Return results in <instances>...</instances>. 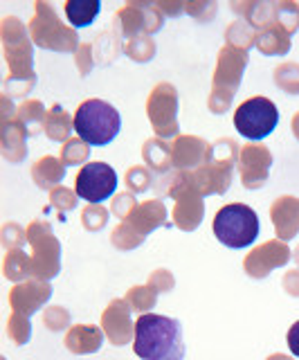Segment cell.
I'll return each mask as SVG.
<instances>
[{"label": "cell", "mask_w": 299, "mask_h": 360, "mask_svg": "<svg viewBox=\"0 0 299 360\" xmlns=\"http://www.w3.org/2000/svg\"><path fill=\"white\" fill-rule=\"evenodd\" d=\"M288 349L295 358H299V320L288 329Z\"/></svg>", "instance_id": "cell-51"}, {"label": "cell", "mask_w": 299, "mask_h": 360, "mask_svg": "<svg viewBox=\"0 0 299 360\" xmlns=\"http://www.w3.org/2000/svg\"><path fill=\"white\" fill-rule=\"evenodd\" d=\"M50 205L59 212H72L77 205H79V196H77L74 189L59 185L50 191Z\"/></svg>", "instance_id": "cell-43"}, {"label": "cell", "mask_w": 299, "mask_h": 360, "mask_svg": "<svg viewBox=\"0 0 299 360\" xmlns=\"http://www.w3.org/2000/svg\"><path fill=\"white\" fill-rule=\"evenodd\" d=\"M178 90L171 84L162 82L151 90V95L147 99V115L153 131H156V138L162 140H175L178 138L180 124H178Z\"/></svg>", "instance_id": "cell-9"}, {"label": "cell", "mask_w": 299, "mask_h": 360, "mask_svg": "<svg viewBox=\"0 0 299 360\" xmlns=\"http://www.w3.org/2000/svg\"><path fill=\"white\" fill-rule=\"evenodd\" d=\"M274 25L281 27L288 37L299 30V5L293 0H279L274 9Z\"/></svg>", "instance_id": "cell-36"}, {"label": "cell", "mask_w": 299, "mask_h": 360, "mask_svg": "<svg viewBox=\"0 0 299 360\" xmlns=\"http://www.w3.org/2000/svg\"><path fill=\"white\" fill-rule=\"evenodd\" d=\"M124 54L135 63H149L156 56V41L149 34H142V37H135L124 43Z\"/></svg>", "instance_id": "cell-35"}, {"label": "cell", "mask_w": 299, "mask_h": 360, "mask_svg": "<svg viewBox=\"0 0 299 360\" xmlns=\"http://www.w3.org/2000/svg\"><path fill=\"white\" fill-rule=\"evenodd\" d=\"M140 205L135 194H131V191H121V194H115V198L110 200V214L117 217L119 221H126L133 210Z\"/></svg>", "instance_id": "cell-46"}, {"label": "cell", "mask_w": 299, "mask_h": 360, "mask_svg": "<svg viewBox=\"0 0 299 360\" xmlns=\"http://www.w3.org/2000/svg\"><path fill=\"white\" fill-rule=\"evenodd\" d=\"M156 7H158L167 18H173V16L185 14V3H182V0H171V3H167V0H158Z\"/></svg>", "instance_id": "cell-50"}, {"label": "cell", "mask_w": 299, "mask_h": 360, "mask_svg": "<svg viewBox=\"0 0 299 360\" xmlns=\"http://www.w3.org/2000/svg\"><path fill=\"white\" fill-rule=\"evenodd\" d=\"M124 300L128 302V307L133 309V313L138 315H147L153 311L158 302V292L153 290L151 286H133L128 288V292L124 295Z\"/></svg>", "instance_id": "cell-34"}, {"label": "cell", "mask_w": 299, "mask_h": 360, "mask_svg": "<svg viewBox=\"0 0 299 360\" xmlns=\"http://www.w3.org/2000/svg\"><path fill=\"white\" fill-rule=\"evenodd\" d=\"M117 189V172L106 162H88L77 174L74 191L88 205H102Z\"/></svg>", "instance_id": "cell-10"}, {"label": "cell", "mask_w": 299, "mask_h": 360, "mask_svg": "<svg viewBox=\"0 0 299 360\" xmlns=\"http://www.w3.org/2000/svg\"><path fill=\"white\" fill-rule=\"evenodd\" d=\"M291 259H293V250L288 248L286 241L270 239L246 255V259H243V270H246V275L252 279H265L272 270L284 268Z\"/></svg>", "instance_id": "cell-11"}, {"label": "cell", "mask_w": 299, "mask_h": 360, "mask_svg": "<svg viewBox=\"0 0 299 360\" xmlns=\"http://www.w3.org/2000/svg\"><path fill=\"white\" fill-rule=\"evenodd\" d=\"M65 178V165L61 158L54 155H43L39 162L32 167V180L39 189L52 191L54 187H59V183Z\"/></svg>", "instance_id": "cell-24"}, {"label": "cell", "mask_w": 299, "mask_h": 360, "mask_svg": "<svg viewBox=\"0 0 299 360\" xmlns=\"http://www.w3.org/2000/svg\"><path fill=\"white\" fill-rule=\"evenodd\" d=\"M27 241L32 245V277L50 281L61 273V243L50 223L32 221L27 225Z\"/></svg>", "instance_id": "cell-6"}, {"label": "cell", "mask_w": 299, "mask_h": 360, "mask_svg": "<svg viewBox=\"0 0 299 360\" xmlns=\"http://www.w3.org/2000/svg\"><path fill=\"white\" fill-rule=\"evenodd\" d=\"M277 124H279V110L268 97H250L234 110V127L239 135L252 142L268 138Z\"/></svg>", "instance_id": "cell-7"}, {"label": "cell", "mask_w": 299, "mask_h": 360, "mask_svg": "<svg viewBox=\"0 0 299 360\" xmlns=\"http://www.w3.org/2000/svg\"><path fill=\"white\" fill-rule=\"evenodd\" d=\"M27 241V230L20 228L18 223H5L3 225V248L7 252L12 250H23V245Z\"/></svg>", "instance_id": "cell-44"}, {"label": "cell", "mask_w": 299, "mask_h": 360, "mask_svg": "<svg viewBox=\"0 0 299 360\" xmlns=\"http://www.w3.org/2000/svg\"><path fill=\"white\" fill-rule=\"evenodd\" d=\"M72 131H74V117H70L61 104H54L52 108H48V120H46L43 133H46L52 142L65 144L68 140H72Z\"/></svg>", "instance_id": "cell-26"}, {"label": "cell", "mask_w": 299, "mask_h": 360, "mask_svg": "<svg viewBox=\"0 0 299 360\" xmlns=\"http://www.w3.org/2000/svg\"><path fill=\"white\" fill-rule=\"evenodd\" d=\"M91 144H86L81 138H72L61 146V160L65 167H79L88 165L91 160Z\"/></svg>", "instance_id": "cell-38"}, {"label": "cell", "mask_w": 299, "mask_h": 360, "mask_svg": "<svg viewBox=\"0 0 299 360\" xmlns=\"http://www.w3.org/2000/svg\"><path fill=\"white\" fill-rule=\"evenodd\" d=\"M291 48H293V39L277 25L261 30L257 37V50L265 56H284L291 52Z\"/></svg>", "instance_id": "cell-27"}, {"label": "cell", "mask_w": 299, "mask_h": 360, "mask_svg": "<svg viewBox=\"0 0 299 360\" xmlns=\"http://www.w3.org/2000/svg\"><path fill=\"white\" fill-rule=\"evenodd\" d=\"M16 106H14V99L3 93V122H9L16 117Z\"/></svg>", "instance_id": "cell-52"}, {"label": "cell", "mask_w": 299, "mask_h": 360, "mask_svg": "<svg viewBox=\"0 0 299 360\" xmlns=\"http://www.w3.org/2000/svg\"><path fill=\"white\" fill-rule=\"evenodd\" d=\"M133 352L140 360H182L185 340L180 322L158 313L140 315L135 320Z\"/></svg>", "instance_id": "cell-1"}, {"label": "cell", "mask_w": 299, "mask_h": 360, "mask_svg": "<svg viewBox=\"0 0 299 360\" xmlns=\"http://www.w3.org/2000/svg\"><path fill=\"white\" fill-rule=\"evenodd\" d=\"M3 275L14 284H23V281L32 279V255H27L25 250L7 252L3 262Z\"/></svg>", "instance_id": "cell-32"}, {"label": "cell", "mask_w": 299, "mask_h": 360, "mask_svg": "<svg viewBox=\"0 0 299 360\" xmlns=\"http://www.w3.org/2000/svg\"><path fill=\"white\" fill-rule=\"evenodd\" d=\"M167 214L169 212L162 198H151V200L140 202L126 219V223H131L140 234L149 236L153 230H158L160 225H167Z\"/></svg>", "instance_id": "cell-19"}, {"label": "cell", "mask_w": 299, "mask_h": 360, "mask_svg": "<svg viewBox=\"0 0 299 360\" xmlns=\"http://www.w3.org/2000/svg\"><path fill=\"white\" fill-rule=\"evenodd\" d=\"M102 329L106 340L113 347H124L135 340V322H133V309L124 297L113 300L102 313Z\"/></svg>", "instance_id": "cell-13"}, {"label": "cell", "mask_w": 299, "mask_h": 360, "mask_svg": "<svg viewBox=\"0 0 299 360\" xmlns=\"http://www.w3.org/2000/svg\"><path fill=\"white\" fill-rule=\"evenodd\" d=\"M257 37H259L257 30L248 25L243 18H237L234 22H230L225 30V45L237 48L241 52H250L252 48H257Z\"/></svg>", "instance_id": "cell-31"}, {"label": "cell", "mask_w": 299, "mask_h": 360, "mask_svg": "<svg viewBox=\"0 0 299 360\" xmlns=\"http://www.w3.org/2000/svg\"><path fill=\"white\" fill-rule=\"evenodd\" d=\"M110 219V210H106L104 205H88L81 212V225L88 232H99L106 228V223Z\"/></svg>", "instance_id": "cell-42"}, {"label": "cell", "mask_w": 299, "mask_h": 360, "mask_svg": "<svg viewBox=\"0 0 299 360\" xmlns=\"http://www.w3.org/2000/svg\"><path fill=\"white\" fill-rule=\"evenodd\" d=\"M291 127H293V135L299 140V112H295V117H293V124H291Z\"/></svg>", "instance_id": "cell-53"}, {"label": "cell", "mask_w": 299, "mask_h": 360, "mask_svg": "<svg viewBox=\"0 0 299 360\" xmlns=\"http://www.w3.org/2000/svg\"><path fill=\"white\" fill-rule=\"evenodd\" d=\"M70 311L65 307H57V304H52V307H46L43 309V324H46V329L52 331V333H61L65 329H70Z\"/></svg>", "instance_id": "cell-40"}, {"label": "cell", "mask_w": 299, "mask_h": 360, "mask_svg": "<svg viewBox=\"0 0 299 360\" xmlns=\"http://www.w3.org/2000/svg\"><path fill=\"white\" fill-rule=\"evenodd\" d=\"M270 219L274 225V234L279 241H293L299 234V198L281 196L272 202Z\"/></svg>", "instance_id": "cell-16"}, {"label": "cell", "mask_w": 299, "mask_h": 360, "mask_svg": "<svg viewBox=\"0 0 299 360\" xmlns=\"http://www.w3.org/2000/svg\"><path fill=\"white\" fill-rule=\"evenodd\" d=\"M32 43L52 52H77L79 50V34L74 27L65 25L59 18V11L48 0H39L34 5V16L29 20Z\"/></svg>", "instance_id": "cell-3"}, {"label": "cell", "mask_w": 299, "mask_h": 360, "mask_svg": "<svg viewBox=\"0 0 299 360\" xmlns=\"http://www.w3.org/2000/svg\"><path fill=\"white\" fill-rule=\"evenodd\" d=\"M281 286L291 297H299V268L288 270V273L281 277Z\"/></svg>", "instance_id": "cell-49"}, {"label": "cell", "mask_w": 299, "mask_h": 360, "mask_svg": "<svg viewBox=\"0 0 299 360\" xmlns=\"http://www.w3.org/2000/svg\"><path fill=\"white\" fill-rule=\"evenodd\" d=\"M246 68H248V52H241L237 48L225 45V48L218 52V59H216V70L212 77V90L237 95Z\"/></svg>", "instance_id": "cell-14"}, {"label": "cell", "mask_w": 299, "mask_h": 360, "mask_svg": "<svg viewBox=\"0 0 299 360\" xmlns=\"http://www.w3.org/2000/svg\"><path fill=\"white\" fill-rule=\"evenodd\" d=\"M265 360H293L291 356H286V354H272V356H268Z\"/></svg>", "instance_id": "cell-54"}, {"label": "cell", "mask_w": 299, "mask_h": 360, "mask_svg": "<svg viewBox=\"0 0 299 360\" xmlns=\"http://www.w3.org/2000/svg\"><path fill=\"white\" fill-rule=\"evenodd\" d=\"M7 335L12 338L14 345H25L29 342L32 338V324H29V318L27 315H18V313H12L7 320Z\"/></svg>", "instance_id": "cell-41"}, {"label": "cell", "mask_w": 299, "mask_h": 360, "mask_svg": "<svg viewBox=\"0 0 299 360\" xmlns=\"http://www.w3.org/2000/svg\"><path fill=\"white\" fill-rule=\"evenodd\" d=\"M205 217V200L201 194H187L180 200H175L173 207V225L182 232H194L201 228Z\"/></svg>", "instance_id": "cell-21"}, {"label": "cell", "mask_w": 299, "mask_h": 360, "mask_svg": "<svg viewBox=\"0 0 299 360\" xmlns=\"http://www.w3.org/2000/svg\"><path fill=\"white\" fill-rule=\"evenodd\" d=\"M27 129L16 117L3 122V155L7 162L20 165L27 158Z\"/></svg>", "instance_id": "cell-22"}, {"label": "cell", "mask_w": 299, "mask_h": 360, "mask_svg": "<svg viewBox=\"0 0 299 360\" xmlns=\"http://www.w3.org/2000/svg\"><path fill=\"white\" fill-rule=\"evenodd\" d=\"M93 50H95V61L106 65V63H113L119 56V52H124V41H121V37L113 27H108L97 34Z\"/></svg>", "instance_id": "cell-30"}, {"label": "cell", "mask_w": 299, "mask_h": 360, "mask_svg": "<svg viewBox=\"0 0 299 360\" xmlns=\"http://www.w3.org/2000/svg\"><path fill=\"white\" fill-rule=\"evenodd\" d=\"M124 183H126V189L131 194H144V191L153 189V183H156V178H153V172L147 167V165H135L131 167L126 176H124Z\"/></svg>", "instance_id": "cell-37"}, {"label": "cell", "mask_w": 299, "mask_h": 360, "mask_svg": "<svg viewBox=\"0 0 299 360\" xmlns=\"http://www.w3.org/2000/svg\"><path fill=\"white\" fill-rule=\"evenodd\" d=\"M164 18L167 16L156 7V3H149V0H128V3L115 14L110 27H113L121 37V41L126 43L135 37H142V34L153 37V34L162 30Z\"/></svg>", "instance_id": "cell-8"}, {"label": "cell", "mask_w": 299, "mask_h": 360, "mask_svg": "<svg viewBox=\"0 0 299 360\" xmlns=\"http://www.w3.org/2000/svg\"><path fill=\"white\" fill-rule=\"evenodd\" d=\"M274 84L288 95H299V63L288 61L274 68Z\"/></svg>", "instance_id": "cell-39"}, {"label": "cell", "mask_w": 299, "mask_h": 360, "mask_svg": "<svg viewBox=\"0 0 299 360\" xmlns=\"http://www.w3.org/2000/svg\"><path fill=\"white\" fill-rule=\"evenodd\" d=\"M121 129V117L113 104L104 99H86L74 110V131L91 146H106Z\"/></svg>", "instance_id": "cell-2"}, {"label": "cell", "mask_w": 299, "mask_h": 360, "mask_svg": "<svg viewBox=\"0 0 299 360\" xmlns=\"http://www.w3.org/2000/svg\"><path fill=\"white\" fill-rule=\"evenodd\" d=\"M104 329L102 326H95V324H74L65 333V349L70 354L77 356H88V354H97L99 349L104 345Z\"/></svg>", "instance_id": "cell-18"}, {"label": "cell", "mask_w": 299, "mask_h": 360, "mask_svg": "<svg viewBox=\"0 0 299 360\" xmlns=\"http://www.w3.org/2000/svg\"><path fill=\"white\" fill-rule=\"evenodd\" d=\"M0 37H3V54L9 68L7 77L14 79H32L34 72V43L29 37V27L20 22L16 16H5L0 25Z\"/></svg>", "instance_id": "cell-5"}, {"label": "cell", "mask_w": 299, "mask_h": 360, "mask_svg": "<svg viewBox=\"0 0 299 360\" xmlns=\"http://www.w3.org/2000/svg\"><path fill=\"white\" fill-rule=\"evenodd\" d=\"M74 63L79 68V75L81 77H88L93 72L95 68V50H93V43H81L79 50L74 52Z\"/></svg>", "instance_id": "cell-48"}, {"label": "cell", "mask_w": 299, "mask_h": 360, "mask_svg": "<svg viewBox=\"0 0 299 360\" xmlns=\"http://www.w3.org/2000/svg\"><path fill=\"white\" fill-rule=\"evenodd\" d=\"M259 217L250 205L243 202H230L223 205L214 217L212 232L218 239V243H223L232 250H243L250 248L259 236Z\"/></svg>", "instance_id": "cell-4"}, {"label": "cell", "mask_w": 299, "mask_h": 360, "mask_svg": "<svg viewBox=\"0 0 299 360\" xmlns=\"http://www.w3.org/2000/svg\"><path fill=\"white\" fill-rule=\"evenodd\" d=\"M293 262H295V264H297V268H299V245L293 250Z\"/></svg>", "instance_id": "cell-55"}, {"label": "cell", "mask_w": 299, "mask_h": 360, "mask_svg": "<svg viewBox=\"0 0 299 360\" xmlns=\"http://www.w3.org/2000/svg\"><path fill=\"white\" fill-rule=\"evenodd\" d=\"M142 160L147 165L153 176H164L173 169V153H171V144L162 138H151L144 142L142 146Z\"/></svg>", "instance_id": "cell-23"}, {"label": "cell", "mask_w": 299, "mask_h": 360, "mask_svg": "<svg viewBox=\"0 0 299 360\" xmlns=\"http://www.w3.org/2000/svg\"><path fill=\"white\" fill-rule=\"evenodd\" d=\"M147 286H151L153 290L158 292V295H164V292H171L173 290L175 279H173V275L169 273L167 268H158V270H153V273L149 275Z\"/></svg>", "instance_id": "cell-47"}, {"label": "cell", "mask_w": 299, "mask_h": 360, "mask_svg": "<svg viewBox=\"0 0 299 360\" xmlns=\"http://www.w3.org/2000/svg\"><path fill=\"white\" fill-rule=\"evenodd\" d=\"M216 0H192V3H185V14H190L198 22H209L216 16Z\"/></svg>", "instance_id": "cell-45"}, {"label": "cell", "mask_w": 299, "mask_h": 360, "mask_svg": "<svg viewBox=\"0 0 299 360\" xmlns=\"http://www.w3.org/2000/svg\"><path fill=\"white\" fill-rule=\"evenodd\" d=\"M207 149H209V144L203 138H196V135H178V138L171 142L173 169L194 172V169L205 165Z\"/></svg>", "instance_id": "cell-17"}, {"label": "cell", "mask_w": 299, "mask_h": 360, "mask_svg": "<svg viewBox=\"0 0 299 360\" xmlns=\"http://www.w3.org/2000/svg\"><path fill=\"white\" fill-rule=\"evenodd\" d=\"M52 297V284L43 279H27L23 284H14L12 292H9V307L12 313L27 315L32 318L36 311H41Z\"/></svg>", "instance_id": "cell-15"}, {"label": "cell", "mask_w": 299, "mask_h": 360, "mask_svg": "<svg viewBox=\"0 0 299 360\" xmlns=\"http://www.w3.org/2000/svg\"><path fill=\"white\" fill-rule=\"evenodd\" d=\"M16 120L27 129L29 138H34V135H39L43 129H46L48 108L43 106V101H39V99H25L16 110Z\"/></svg>", "instance_id": "cell-28"}, {"label": "cell", "mask_w": 299, "mask_h": 360, "mask_svg": "<svg viewBox=\"0 0 299 360\" xmlns=\"http://www.w3.org/2000/svg\"><path fill=\"white\" fill-rule=\"evenodd\" d=\"M144 239H147V236L140 234L126 221H119V225L113 230V234H110V243H113V248H117V250H121V252L135 250V248H140L144 243Z\"/></svg>", "instance_id": "cell-33"}, {"label": "cell", "mask_w": 299, "mask_h": 360, "mask_svg": "<svg viewBox=\"0 0 299 360\" xmlns=\"http://www.w3.org/2000/svg\"><path fill=\"white\" fill-rule=\"evenodd\" d=\"M272 153L265 144H243L239 155V176L246 189H261L268 183Z\"/></svg>", "instance_id": "cell-12"}, {"label": "cell", "mask_w": 299, "mask_h": 360, "mask_svg": "<svg viewBox=\"0 0 299 360\" xmlns=\"http://www.w3.org/2000/svg\"><path fill=\"white\" fill-rule=\"evenodd\" d=\"M63 9H65V18H68L70 25L74 30H79V27L93 25L99 9H102V3H99V0H68V3L63 5Z\"/></svg>", "instance_id": "cell-29"}, {"label": "cell", "mask_w": 299, "mask_h": 360, "mask_svg": "<svg viewBox=\"0 0 299 360\" xmlns=\"http://www.w3.org/2000/svg\"><path fill=\"white\" fill-rule=\"evenodd\" d=\"M274 9L277 3L272 0H243V3H232V11L252 25L257 32L274 25Z\"/></svg>", "instance_id": "cell-20"}, {"label": "cell", "mask_w": 299, "mask_h": 360, "mask_svg": "<svg viewBox=\"0 0 299 360\" xmlns=\"http://www.w3.org/2000/svg\"><path fill=\"white\" fill-rule=\"evenodd\" d=\"M239 155H241V149H239V144L234 140H232V138H220L214 144H209L205 162L216 167V169H223V172L234 174V169L239 165Z\"/></svg>", "instance_id": "cell-25"}]
</instances>
